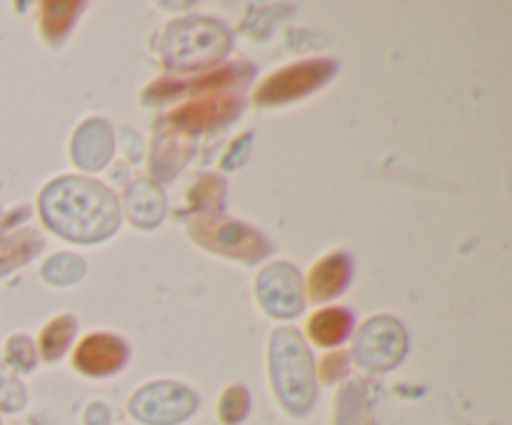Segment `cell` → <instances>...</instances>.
<instances>
[{"mask_svg": "<svg viewBox=\"0 0 512 425\" xmlns=\"http://www.w3.org/2000/svg\"><path fill=\"white\" fill-rule=\"evenodd\" d=\"M135 413L150 423H173V420L185 418L195 408V400L188 390L175 388V385H158L140 393L135 400Z\"/></svg>", "mask_w": 512, "mask_h": 425, "instance_id": "cell-1", "label": "cell"}, {"mask_svg": "<svg viewBox=\"0 0 512 425\" xmlns=\"http://www.w3.org/2000/svg\"><path fill=\"white\" fill-rule=\"evenodd\" d=\"M0 405L5 408H18L20 405V388L0 370Z\"/></svg>", "mask_w": 512, "mask_h": 425, "instance_id": "cell-2", "label": "cell"}]
</instances>
